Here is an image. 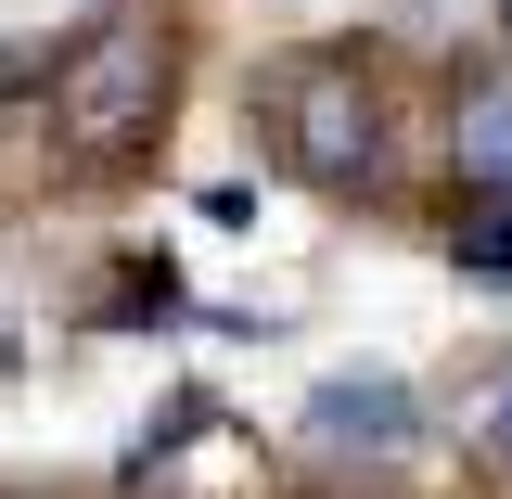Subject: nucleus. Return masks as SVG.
<instances>
[{"label": "nucleus", "mask_w": 512, "mask_h": 499, "mask_svg": "<svg viewBox=\"0 0 512 499\" xmlns=\"http://www.w3.org/2000/svg\"><path fill=\"white\" fill-rule=\"evenodd\" d=\"M308 448L333 461H384V448H410V384L397 372H333L308 397Z\"/></svg>", "instance_id": "7ed1b4c3"}, {"label": "nucleus", "mask_w": 512, "mask_h": 499, "mask_svg": "<svg viewBox=\"0 0 512 499\" xmlns=\"http://www.w3.org/2000/svg\"><path fill=\"white\" fill-rule=\"evenodd\" d=\"M269 141H282V167L320 192H384V103L359 64H282L269 77Z\"/></svg>", "instance_id": "f03ea898"}, {"label": "nucleus", "mask_w": 512, "mask_h": 499, "mask_svg": "<svg viewBox=\"0 0 512 499\" xmlns=\"http://www.w3.org/2000/svg\"><path fill=\"white\" fill-rule=\"evenodd\" d=\"M461 192L512 218V90H474L461 103Z\"/></svg>", "instance_id": "20e7f679"}, {"label": "nucleus", "mask_w": 512, "mask_h": 499, "mask_svg": "<svg viewBox=\"0 0 512 499\" xmlns=\"http://www.w3.org/2000/svg\"><path fill=\"white\" fill-rule=\"evenodd\" d=\"M154 116H167V52H154L141 13H103V26L52 64V141L77 167H116V154L154 141Z\"/></svg>", "instance_id": "f257e3e1"}, {"label": "nucleus", "mask_w": 512, "mask_h": 499, "mask_svg": "<svg viewBox=\"0 0 512 499\" xmlns=\"http://www.w3.org/2000/svg\"><path fill=\"white\" fill-rule=\"evenodd\" d=\"M461 269L512 282V218H500V205H474V218H461Z\"/></svg>", "instance_id": "39448f33"}, {"label": "nucleus", "mask_w": 512, "mask_h": 499, "mask_svg": "<svg viewBox=\"0 0 512 499\" xmlns=\"http://www.w3.org/2000/svg\"><path fill=\"white\" fill-rule=\"evenodd\" d=\"M474 448H487V461H512V372L474 397Z\"/></svg>", "instance_id": "423d86ee"}]
</instances>
